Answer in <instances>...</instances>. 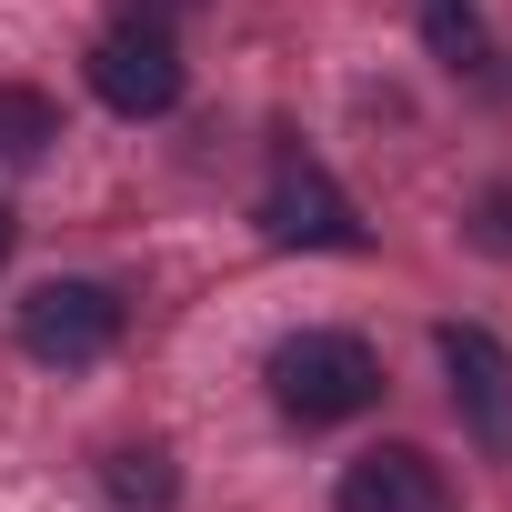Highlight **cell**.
<instances>
[{"instance_id":"6da1fadb","label":"cell","mask_w":512,"mask_h":512,"mask_svg":"<svg viewBox=\"0 0 512 512\" xmlns=\"http://www.w3.org/2000/svg\"><path fill=\"white\" fill-rule=\"evenodd\" d=\"M262 372H272V402L292 422H352L382 402V362L362 332H292V342H272Z\"/></svg>"},{"instance_id":"7a4b0ae2","label":"cell","mask_w":512,"mask_h":512,"mask_svg":"<svg viewBox=\"0 0 512 512\" xmlns=\"http://www.w3.org/2000/svg\"><path fill=\"white\" fill-rule=\"evenodd\" d=\"M262 231H272L282 251H352V241H362V211L342 201V181H332L302 141H282V151H272V181H262Z\"/></svg>"},{"instance_id":"3957f363","label":"cell","mask_w":512,"mask_h":512,"mask_svg":"<svg viewBox=\"0 0 512 512\" xmlns=\"http://www.w3.org/2000/svg\"><path fill=\"white\" fill-rule=\"evenodd\" d=\"M91 91H101L121 121H161V111L181 101V51H171V31H151V21L101 31V41H91Z\"/></svg>"},{"instance_id":"277c9868","label":"cell","mask_w":512,"mask_h":512,"mask_svg":"<svg viewBox=\"0 0 512 512\" xmlns=\"http://www.w3.org/2000/svg\"><path fill=\"white\" fill-rule=\"evenodd\" d=\"M111 342H121V302H111L101 282H41V292L21 302V352H31V362L81 372V362H101Z\"/></svg>"},{"instance_id":"5b68a950","label":"cell","mask_w":512,"mask_h":512,"mask_svg":"<svg viewBox=\"0 0 512 512\" xmlns=\"http://www.w3.org/2000/svg\"><path fill=\"white\" fill-rule=\"evenodd\" d=\"M442 372H452L462 432H472L492 462H512V352H502L482 322H442Z\"/></svg>"},{"instance_id":"8992f818","label":"cell","mask_w":512,"mask_h":512,"mask_svg":"<svg viewBox=\"0 0 512 512\" xmlns=\"http://www.w3.org/2000/svg\"><path fill=\"white\" fill-rule=\"evenodd\" d=\"M332 512H452V482H442L432 452H412V442H372V452L342 462Z\"/></svg>"},{"instance_id":"52a82bcc","label":"cell","mask_w":512,"mask_h":512,"mask_svg":"<svg viewBox=\"0 0 512 512\" xmlns=\"http://www.w3.org/2000/svg\"><path fill=\"white\" fill-rule=\"evenodd\" d=\"M51 141H61V111H51V91H31V81H0V171H31Z\"/></svg>"},{"instance_id":"ba28073f","label":"cell","mask_w":512,"mask_h":512,"mask_svg":"<svg viewBox=\"0 0 512 512\" xmlns=\"http://www.w3.org/2000/svg\"><path fill=\"white\" fill-rule=\"evenodd\" d=\"M412 21H422L432 61H452V71L482 61V0H412Z\"/></svg>"},{"instance_id":"9c48e42d","label":"cell","mask_w":512,"mask_h":512,"mask_svg":"<svg viewBox=\"0 0 512 512\" xmlns=\"http://www.w3.org/2000/svg\"><path fill=\"white\" fill-rule=\"evenodd\" d=\"M101 482H111V502H141V512H161V502L181 492L161 442H131V452H111V472H101Z\"/></svg>"},{"instance_id":"30bf717a","label":"cell","mask_w":512,"mask_h":512,"mask_svg":"<svg viewBox=\"0 0 512 512\" xmlns=\"http://www.w3.org/2000/svg\"><path fill=\"white\" fill-rule=\"evenodd\" d=\"M201 0H121V21H151V31H171V21H191Z\"/></svg>"},{"instance_id":"8fae6325","label":"cell","mask_w":512,"mask_h":512,"mask_svg":"<svg viewBox=\"0 0 512 512\" xmlns=\"http://www.w3.org/2000/svg\"><path fill=\"white\" fill-rule=\"evenodd\" d=\"M0 262H11V211H0Z\"/></svg>"}]
</instances>
